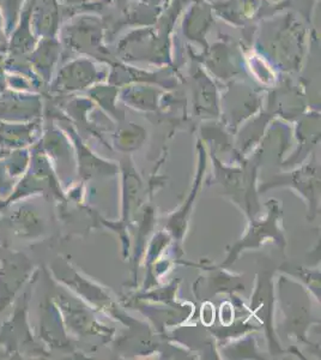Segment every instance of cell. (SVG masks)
Returning a JSON list of instances; mask_svg holds the SVG:
<instances>
[{
    "label": "cell",
    "mask_w": 321,
    "mask_h": 360,
    "mask_svg": "<svg viewBox=\"0 0 321 360\" xmlns=\"http://www.w3.org/2000/svg\"><path fill=\"white\" fill-rule=\"evenodd\" d=\"M232 317H234V311H232V307H230V304L225 303L222 305L221 309V319L224 324L232 323Z\"/></svg>",
    "instance_id": "cell-2"
},
{
    "label": "cell",
    "mask_w": 321,
    "mask_h": 360,
    "mask_svg": "<svg viewBox=\"0 0 321 360\" xmlns=\"http://www.w3.org/2000/svg\"><path fill=\"white\" fill-rule=\"evenodd\" d=\"M214 319H215V309L212 307L211 304L207 303L202 309V321L204 323L210 326L214 322Z\"/></svg>",
    "instance_id": "cell-1"
}]
</instances>
